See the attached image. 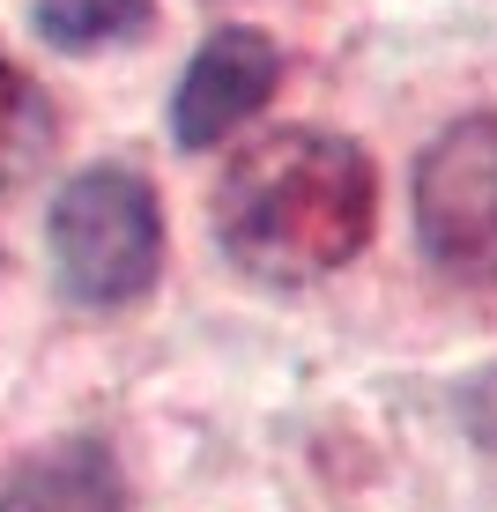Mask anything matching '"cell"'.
<instances>
[{
  "label": "cell",
  "instance_id": "cell-1",
  "mask_svg": "<svg viewBox=\"0 0 497 512\" xmlns=\"http://www.w3.org/2000/svg\"><path fill=\"white\" fill-rule=\"evenodd\" d=\"M379 171L349 134L282 127L216 179V245L253 282H319L364 253Z\"/></svg>",
  "mask_w": 497,
  "mask_h": 512
},
{
  "label": "cell",
  "instance_id": "cell-2",
  "mask_svg": "<svg viewBox=\"0 0 497 512\" xmlns=\"http://www.w3.org/2000/svg\"><path fill=\"white\" fill-rule=\"evenodd\" d=\"M45 245H52V275L75 305L119 312L141 305L164 275V208H156L141 171L97 164L60 186L45 216Z\"/></svg>",
  "mask_w": 497,
  "mask_h": 512
},
{
  "label": "cell",
  "instance_id": "cell-3",
  "mask_svg": "<svg viewBox=\"0 0 497 512\" xmlns=\"http://www.w3.org/2000/svg\"><path fill=\"white\" fill-rule=\"evenodd\" d=\"M416 245L453 282H497V112L453 119L416 156Z\"/></svg>",
  "mask_w": 497,
  "mask_h": 512
},
{
  "label": "cell",
  "instance_id": "cell-4",
  "mask_svg": "<svg viewBox=\"0 0 497 512\" xmlns=\"http://www.w3.org/2000/svg\"><path fill=\"white\" fill-rule=\"evenodd\" d=\"M275 82H282V45L268 30H245V23L216 30V38L193 52L179 90H171V141L193 149V156L216 149V141H230L275 97Z\"/></svg>",
  "mask_w": 497,
  "mask_h": 512
},
{
  "label": "cell",
  "instance_id": "cell-5",
  "mask_svg": "<svg viewBox=\"0 0 497 512\" xmlns=\"http://www.w3.org/2000/svg\"><path fill=\"white\" fill-rule=\"evenodd\" d=\"M0 512H127V475L104 438H67L0 483Z\"/></svg>",
  "mask_w": 497,
  "mask_h": 512
},
{
  "label": "cell",
  "instance_id": "cell-6",
  "mask_svg": "<svg viewBox=\"0 0 497 512\" xmlns=\"http://www.w3.org/2000/svg\"><path fill=\"white\" fill-rule=\"evenodd\" d=\"M52 141H60V112H52V97L38 90V75H30L23 60L0 52V201L45 171Z\"/></svg>",
  "mask_w": 497,
  "mask_h": 512
},
{
  "label": "cell",
  "instance_id": "cell-7",
  "mask_svg": "<svg viewBox=\"0 0 497 512\" xmlns=\"http://www.w3.org/2000/svg\"><path fill=\"white\" fill-rule=\"evenodd\" d=\"M38 38L52 52H104V45H134L156 30V0H38L30 8Z\"/></svg>",
  "mask_w": 497,
  "mask_h": 512
}]
</instances>
